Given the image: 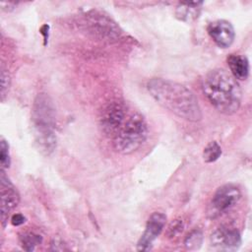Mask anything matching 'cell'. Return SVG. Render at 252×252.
<instances>
[{"label":"cell","mask_w":252,"mask_h":252,"mask_svg":"<svg viewBox=\"0 0 252 252\" xmlns=\"http://www.w3.org/2000/svg\"><path fill=\"white\" fill-rule=\"evenodd\" d=\"M42 241L41 235L32 231H27L20 235V242L24 250L33 251L35 246L40 244Z\"/></svg>","instance_id":"13"},{"label":"cell","mask_w":252,"mask_h":252,"mask_svg":"<svg viewBox=\"0 0 252 252\" xmlns=\"http://www.w3.org/2000/svg\"><path fill=\"white\" fill-rule=\"evenodd\" d=\"M202 2H182L176 8V17L184 22H192L199 17Z\"/></svg>","instance_id":"12"},{"label":"cell","mask_w":252,"mask_h":252,"mask_svg":"<svg viewBox=\"0 0 252 252\" xmlns=\"http://www.w3.org/2000/svg\"><path fill=\"white\" fill-rule=\"evenodd\" d=\"M241 192L233 184H226L220 187L208 208V215L211 219H216L233 208L240 200Z\"/></svg>","instance_id":"4"},{"label":"cell","mask_w":252,"mask_h":252,"mask_svg":"<svg viewBox=\"0 0 252 252\" xmlns=\"http://www.w3.org/2000/svg\"><path fill=\"white\" fill-rule=\"evenodd\" d=\"M41 34H43V37H44V41L46 44V41H47V38H48V26L47 25H44L41 27L40 29V32H39Z\"/></svg>","instance_id":"20"},{"label":"cell","mask_w":252,"mask_h":252,"mask_svg":"<svg viewBox=\"0 0 252 252\" xmlns=\"http://www.w3.org/2000/svg\"><path fill=\"white\" fill-rule=\"evenodd\" d=\"M203 242V233L200 229H194L185 237L184 245L188 250H197Z\"/></svg>","instance_id":"14"},{"label":"cell","mask_w":252,"mask_h":252,"mask_svg":"<svg viewBox=\"0 0 252 252\" xmlns=\"http://www.w3.org/2000/svg\"><path fill=\"white\" fill-rule=\"evenodd\" d=\"M150 94L161 106L180 118L196 122L202 111L195 94L185 86L161 78H153L147 84Z\"/></svg>","instance_id":"1"},{"label":"cell","mask_w":252,"mask_h":252,"mask_svg":"<svg viewBox=\"0 0 252 252\" xmlns=\"http://www.w3.org/2000/svg\"><path fill=\"white\" fill-rule=\"evenodd\" d=\"M226 61L230 70V74L234 79L241 81L247 79L249 75V62L246 56L232 53L228 55Z\"/></svg>","instance_id":"11"},{"label":"cell","mask_w":252,"mask_h":252,"mask_svg":"<svg viewBox=\"0 0 252 252\" xmlns=\"http://www.w3.org/2000/svg\"><path fill=\"white\" fill-rule=\"evenodd\" d=\"M211 246L216 250L234 251L241 244L239 230L231 224H221L211 234Z\"/></svg>","instance_id":"6"},{"label":"cell","mask_w":252,"mask_h":252,"mask_svg":"<svg viewBox=\"0 0 252 252\" xmlns=\"http://www.w3.org/2000/svg\"><path fill=\"white\" fill-rule=\"evenodd\" d=\"M0 148H1V153H0V161H1V168L5 169L10 166L11 160H10V153H9V145L8 143L4 140L1 139L0 143Z\"/></svg>","instance_id":"16"},{"label":"cell","mask_w":252,"mask_h":252,"mask_svg":"<svg viewBox=\"0 0 252 252\" xmlns=\"http://www.w3.org/2000/svg\"><path fill=\"white\" fill-rule=\"evenodd\" d=\"M33 130H53L55 125V108L50 98L40 94L36 96L32 113Z\"/></svg>","instance_id":"5"},{"label":"cell","mask_w":252,"mask_h":252,"mask_svg":"<svg viewBox=\"0 0 252 252\" xmlns=\"http://www.w3.org/2000/svg\"><path fill=\"white\" fill-rule=\"evenodd\" d=\"M0 190H1V221L2 225L5 226L8 220L9 213L17 207L20 202V195L10 181V179L5 174L4 169H1L0 177Z\"/></svg>","instance_id":"8"},{"label":"cell","mask_w":252,"mask_h":252,"mask_svg":"<svg viewBox=\"0 0 252 252\" xmlns=\"http://www.w3.org/2000/svg\"><path fill=\"white\" fill-rule=\"evenodd\" d=\"M148 136V125L145 118L139 114H132L114 136V149L122 154L129 155L137 151Z\"/></svg>","instance_id":"3"},{"label":"cell","mask_w":252,"mask_h":252,"mask_svg":"<svg viewBox=\"0 0 252 252\" xmlns=\"http://www.w3.org/2000/svg\"><path fill=\"white\" fill-rule=\"evenodd\" d=\"M183 229V222L181 220H173L170 225L168 226V230H167V234L169 237H173L175 235H177L178 233H180Z\"/></svg>","instance_id":"17"},{"label":"cell","mask_w":252,"mask_h":252,"mask_svg":"<svg viewBox=\"0 0 252 252\" xmlns=\"http://www.w3.org/2000/svg\"><path fill=\"white\" fill-rule=\"evenodd\" d=\"M202 91L211 104L223 114H233L240 107V86L224 69H215L207 73L202 82Z\"/></svg>","instance_id":"2"},{"label":"cell","mask_w":252,"mask_h":252,"mask_svg":"<svg viewBox=\"0 0 252 252\" xmlns=\"http://www.w3.org/2000/svg\"><path fill=\"white\" fill-rule=\"evenodd\" d=\"M166 222V217L162 213L155 212L149 218L146 229L142 234L141 238L137 243L138 251H149L153 247L154 241L158 237L161 233Z\"/></svg>","instance_id":"7"},{"label":"cell","mask_w":252,"mask_h":252,"mask_svg":"<svg viewBox=\"0 0 252 252\" xmlns=\"http://www.w3.org/2000/svg\"><path fill=\"white\" fill-rule=\"evenodd\" d=\"M9 87H10L9 74L5 70H2V72H1V95H2V97H4V95L8 92Z\"/></svg>","instance_id":"18"},{"label":"cell","mask_w":252,"mask_h":252,"mask_svg":"<svg viewBox=\"0 0 252 252\" xmlns=\"http://www.w3.org/2000/svg\"><path fill=\"white\" fill-rule=\"evenodd\" d=\"M26 221V218L22 214H15L11 218V222L13 225H21Z\"/></svg>","instance_id":"19"},{"label":"cell","mask_w":252,"mask_h":252,"mask_svg":"<svg viewBox=\"0 0 252 252\" xmlns=\"http://www.w3.org/2000/svg\"><path fill=\"white\" fill-rule=\"evenodd\" d=\"M221 155V148L216 142L213 141L207 145L203 152V158L206 162H214L216 161Z\"/></svg>","instance_id":"15"},{"label":"cell","mask_w":252,"mask_h":252,"mask_svg":"<svg viewBox=\"0 0 252 252\" xmlns=\"http://www.w3.org/2000/svg\"><path fill=\"white\" fill-rule=\"evenodd\" d=\"M125 107L120 102L109 103L102 111L100 126L102 131L107 135H116L118 130L125 122Z\"/></svg>","instance_id":"9"},{"label":"cell","mask_w":252,"mask_h":252,"mask_svg":"<svg viewBox=\"0 0 252 252\" xmlns=\"http://www.w3.org/2000/svg\"><path fill=\"white\" fill-rule=\"evenodd\" d=\"M207 31L211 38L221 48L229 47L235 37L232 25L225 20H217L210 23Z\"/></svg>","instance_id":"10"}]
</instances>
